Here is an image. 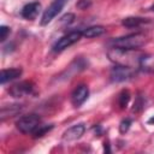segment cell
Wrapping results in <instances>:
<instances>
[{"mask_svg": "<svg viewBox=\"0 0 154 154\" xmlns=\"http://www.w3.org/2000/svg\"><path fill=\"white\" fill-rule=\"evenodd\" d=\"M107 54L109 60L113 61L116 65H123V66H130V67H135V65L138 66L140 59L142 57V54H137L135 53V51L120 49L116 47H112Z\"/></svg>", "mask_w": 154, "mask_h": 154, "instance_id": "6da1fadb", "label": "cell"}, {"mask_svg": "<svg viewBox=\"0 0 154 154\" xmlns=\"http://www.w3.org/2000/svg\"><path fill=\"white\" fill-rule=\"evenodd\" d=\"M146 42H147V37H146L144 34L135 32V34H130V35L116 37V38L111 40L109 43L112 45V47H116V48L137 51L142 46H144Z\"/></svg>", "mask_w": 154, "mask_h": 154, "instance_id": "7a4b0ae2", "label": "cell"}, {"mask_svg": "<svg viewBox=\"0 0 154 154\" xmlns=\"http://www.w3.org/2000/svg\"><path fill=\"white\" fill-rule=\"evenodd\" d=\"M40 124H41L40 117L37 114L31 113V114H26V116L20 117L17 120L16 126L22 134H32Z\"/></svg>", "mask_w": 154, "mask_h": 154, "instance_id": "3957f363", "label": "cell"}, {"mask_svg": "<svg viewBox=\"0 0 154 154\" xmlns=\"http://www.w3.org/2000/svg\"><path fill=\"white\" fill-rule=\"evenodd\" d=\"M67 0H53L52 4L43 11L42 17H41V25H47L48 23L52 22V19L58 16L61 10L64 8L65 4Z\"/></svg>", "mask_w": 154, "mask_h": 154, "instance_id": "277c9868", "label": "cell"}, {"mask_svg": "<svg viewBox=\"0 0 154 154\" xmlns=\"http://www.w3.org/2000/svg\"><path fill=\"white\" fill-rule=\"evenodd\" d=\"M82 36H83V35H82V31H79V30L71 31V32L64 35L63 37H60V38L55 42L53 49H54L55 52H61V51H64V49L71 47V46L75 45L76 42H78Z\"/></svg>", "mask_w": 154, "mask_h": 154, "instance_id": "5b68a950", "label": "cell"}, {"mask_svg": "<svg viewBox=\"0 0 154 154\" xmlns=\"http://www.w3.org/2000/svg\"><path fill=\"white\" fill-rule=\"evenodd\" d=\"M135 75V69L130 67V66H123V65H116L114 67H112L109 77L112 82L119 83V82H124L130 79L132 76Z\"/></svg>", "mask_w": 154, "mask_h": 154, "instance_id": "8992f818", "label": "cell"}, {"mask_svg": "<svg viewBox=\"0 0 154 154\" xmlns=\"http://www.w3.org/2000/svg\"><path fill=\"white\" fill-rule=\"evenodd\" d=\"M34 89V85L31 82L29 81H23V82H19V83H16L13 84L10 89H8V93L13 96V97H23V96H26L29 94H31Z\"/></svg>", "mask_w": 154, "mask_h": 154, "instance_id": "52a82bcc", "label": "cell"}, {"mask_svg": "<svg viewBox=\"0 0 154 154\" xmlns=\"http://www.w3.org/2000/svg\"><path fill=\"white\" fill-rule=\"evenodd\" d=\"M85 131V125L83 123H79V124H76L71 128H69L64 135H63V140L65 142H72V141H76L78 138H81L83 136Z\"/></svg>", "mask_w": 154, "mask_h": 154, "instance_id": "ba28073f", "label": "cell"}, {"mask_svg": "<svg viewBox=\"0 0 154 154\" xmlns=\"http://www.w3.org/2000/svg\"><path fill=\"white\" fill-rule=\"evenodd\" d=\"M88 95H89V89H88V87L84 85V84L78 85V87L72 91V94H71V102H72V105H73L75 107H79V106L87 100Z\"/></svg>", "mask_w": 154, "mask_h": 154, "instance_id": "9c48e42d", "label": "cell"}, {"mask_svg": "<svg viewBox=\"0 0 154 154\" xmlns=\"http://www.w3.org/2000/svg\"><path fill=\"white\" fill-rule=\"evenodd\" d=\"M40 8H41L40 2H29L22 8L20 14H22L23 18H25L28 20H32L37 17V14L40 12Z\"/></svg>", "mask_w": 154, "mask_h": 154, "instance_id": "30bf717a", "label": "cell"}, {"mask_svg": "<svg viewBox=\"0 0 154 154\" xmlns=\"http://www.w3.org/2000/svg\"><path fill=\"white\" fill-rule=\"evenodd\" d=\"M22 75V70L18 67H13V69H4L1 70V77H0V82L1 84H5L6 82H10L12 79H16L17 77H19Z\"/></svg>", "mask_w": 154, "mask_h": 154, "instance_id": "8fae6325", "label": "cell"}, {"mask_svg": "<svg viewBox=\"0 0 154 154\" xmlns=\"http://www.w3.org/2000/svg\"><path fill=\"white\" fill-rule=\"evenodd\" d=\"M138 67L146 72H154V55L142 54Z\"/></svg>", "mask_w": 154, "mask_h": 154, "instance_id": "7c38bea8", "label": "cell"}, {"mask_svg": "<svg viewBox=\"0 0 154 154\" xmlns=\"http://www.w3.org/2000/svg\"><path fill=\"white\" fill-rule=\"evenodd\" d=\"M148 19L142 18V17H126L122 20V25L125 28H138L142 24H146Z\"/></svg>", "mask_w": 154, "mask_h": 154, "instance_id": "4fadbf2b", "label": "cell"}, {"mask_svg": "<svg viewBox=\"0 0 154 154\" xmlns=\"http://www.w3.org/2000/svg\"><path fill=\"white\" fill-rule=\"evenodd\" d=\"M106 29L105 26L102 25H93V26H89L87 29H84L82 31V35L84 37H88V38H91V37H97V36H101L102 34H105Z\"/></svg>", "mask_w": 154, "mask_h": 154, "instance_id": "5bb4252c", "label": "cell"}, {"mask_svg": "<svg viewBox=\"0 0 154 154\" xmlns=\"http://www.w3.org/2000/svg\"><path fill=\"white\" fill-rule=\"evenodd\" d=\"M130 97H131V95H130V91L129 90L124 89V90L120 91V94L118 95V105H119V107L122 109L126 108V106H128V103L130 101Z\"/></svg>", "mask_w": 154, "mask_h": 154, "instance_id": "9a60e30c", "label": "cell"}, {"mask_svg": "<svg viewBox=\"0 0 154 154\" xmlns=\"http://www.w3.org/2000/svg\"><path fill=\"white\" fill-rule=\"evenodd\" d=\"M53 128V125H42V124H40L38 126H37V129L32 132L34 134V137H42L46 132H48L51 129Z\"/></svg>", "mask_w": 154, "mask_h": 154, "instance_id": "2e32d148", "label": "cell"}, {"mask_svg": "<svg viewBox=\"0 0 154 154\" xmlns=\"http://www.w3.org/2000/svg\"><path fill=\"white\" fill-rule=\"evenodd\" d=\"M143 106H144V100H143L142 96L140 95V96L136 97V100H135V102H134L132 111H134V112H140V111L143 108Z\"/></svg>", "mask_w": 154, "mask_h": 154, "instance_id": "e0dca14e", "label": "cell"}, {"mask_svg": "<svg viewBox=\"0 0 154 154\" xmlns=\"http://www.w3.org/2000/svg\"><path fill=\"white\" fill-rule=\"evenodd\" d=\"M130 125H131V120H130L129 118L123 119V120L120 122V125H119V131H120L122 134H125V132L129 130Z\"/></svg>", "mask_w": 154, "mask_h": 154, "instance_id": "ac0fdd59", "label": "cell"}, {"mask_svg": "<svg viewBox=\"0 0 154 154\" xmlns=\"http://www.w3.org/2000/svg\"><path fill=\"white\" fill-rule=\"evenodd\" d=\"M90 5H91V0H78L76 4V6L79 10H87Z\"/></svg>", "mask_w": 154, "mask_h": 154, "instance_id": "d6986e66", "label": "cell"}, {"mask_svg": "<svg viewBox=\"0 0 154 154\" xmlns=\"http://www.w3.org/2000/svg\"><path fill=\"white\" fill-rule=\"evenodd\" d=\"M0 32H1V35H0V40L4 42V41L7 38V35L10 34V28L6 26V25H1V26H0Z\"/></svg>", "mask_w": 154, "mask_h": 154, "instance_id": "ffe728a7", "label": "cell"}, {"mask_svg": "<svg viewBox=\"0 0 154 154\" xmlns=\"http://www.w3.org/2000/svg\"><path fill=\"white\" fill-rule=\"evenodd\" d=\"M73 19H75V14H72V13H67V14H65L64 17H61V22L71 23Z\"/></svg>", "mask_w": 154, "mask_h": 154, "instance_id": "44dd1931", "label": "cell"}, {"mask_svg": "<svg viewBox=\"0 0 154 154\" xmlns=\"http://www.w3.org/2000/svg\"><path fill=\"white\" fill-rule=\"evenodd\" d=\"M148 124H154V116L153 117H150L149 119H148V122H147Z\"/></svg>", "mask_w": 154, "mask_h": 154, "instance_id": "7402d4cb", "label": "cell"}, {"mask_svg": "<svg viewBox=\"0 0 154 154\" xmlns=\"http://www.w3.org/2000/svg\"><path fill=\"white\" fill-rule=\"evenodd\" d=\"M150 10H152V11H154V5H153V6L150 7Z\"/></svg>", "mask_w": 154, "mask_h": 154, "instance_id": "603a6c76", "label": "cell"}]
</instances>
